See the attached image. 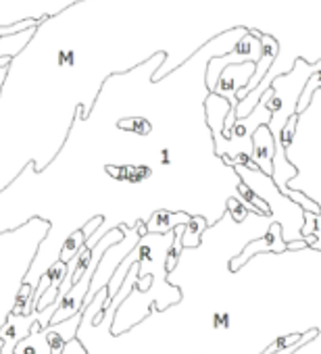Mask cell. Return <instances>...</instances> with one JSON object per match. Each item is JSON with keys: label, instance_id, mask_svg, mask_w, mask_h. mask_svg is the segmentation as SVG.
I'll list each match as a JSON object with an SVG mask.
<instances>
[{"label": "cell", "instance_id": "6da1fadb", "mask_svg": "<svg viewBox=\"0 0 321 354\" xmlns=\"http://www.w3.org/2000/svg\"><path fill=\"white\" fill-rule=\"evenodd\" d=\"M321 69V61H315L313 65H309L306 61L298 59L294 63V69L277 75L271 84V88L263 94L265 98V106L271 111V121H269V129L275 136H279L282 127L286 125V121L296 115V106L300 100V94L309 82V77L313 73H317Z\"/></svg>", "mask_w": 321, "mask_h": 354}, {"label": "cell", "instance_id": "7a4b0ae2", "mask_svg": "<svg viewBox=\"0 0 321 354\" xmlns=\"http://www.w3.org/2000/svg\"><path fill=\"white\" fill-rule=\"evenodd\" d=\"M261 59V32L255 28H248L246 36L223 57H213L207 65V88L213 94L221 73L230 65H240V63H259Z\"/></svg>", "mask_w": 321, "mask_h": 354}, {"label": "cell", "instance_id": "3957f363", "mask_svg": "<svg viewBox=\"0 0 321 354\" xmlns=\"http://www.w3.org/2000/svg\"><path fill=\"white\" fill-rule=\"evenodd\" d=\"M261 252H275V254L288 252V246L284 242V230H282L279 221H273L265 236H261L259 240L248 242L244 246V250L230 261V271H240L253 257H257Z\"/></svg>", "mask_w": 321, "mask_h": 354}, {"label": "cell", "instance_id": "277c9868", "mask_svg": "<svg viewBox=\"0 0 321 354\" xmlns=\"http://www.w3.org/2000/svg\"><path fill=\"white\" fill-rule=\"evenodd\" d=\"M255 69H257V63H240V65H230L223 69L213 94L226 98L234 109L238 106V92L242 88L248 86V82L253 80L255 75Z\"/></svg>", "mask_w": 321, "mask_h": 354}, {"label": "cell", "instance_id": "5b68a950", "mask_svg": "<svg viewBox=\"0 0 321 354\" xmlns=\"http://www.w3.org/2000/svg\"><path fill=\"white\" fill-rule=\"evenodd\" d=\"M277 53H279L277 40H275L273 36H269V34H261V59H259V63H257L255 75H253V80L248 82V86L242 88V90L238 92V96H236L238 102H240L242 98H246V96L263 82V77L267 75V71L271 69V65H273L275 59H277Z\"/></svg>", "mask_w": 321, "mask_h": 354}, {"label": "cell", "instance_id": "8992f818", "mask_svg": "<svg viewBox=\"0 0 321 354\" xmlns=\"http://www.w3.org/2000/svg\"><path fill=\"white\" fill-rule=\"evenodd\" d=\"M273 154H275V140L269 125H261L253 133V160L261 169L263 175L273 173Z\"/></svg>", "mask_w": 321, "mask_h": 354}, {"label": "cell", "instance_id": "52a82bcc", "mask_svg": "<svg viewBox=\"0 0 321 354\" xmlns=\"http://www.w3.org/2000/svg\"><path fill=\"white\" fill-rule=\"evenodd\" d=\"M205 109H207V123L211 127L213 142H219L221 140V133H223L226 117H228L230 109H234V106L226 98H221L217 94H209V98L205 100Z\"/></svg>", "mask_w": 321, "mask_h": 354}, {"label": "cell", "instance_id": "ba28073f", "mask_svg": "<svg viewBox=\"0 0 321 354\" xmlns=\"http://www.w3.org/2000/svg\"><path fill=\"white\" fill-rule=\"evenodd\" d=\"M192 221V215L188 213H172V211H156L152 213L150 219H146V232L150 236L154 234H169L174 232L178 225H188Z\"/></svg>", "mask_w": 321, "mask_h": 354}, {"label": "cell", "instance_id": "9c48e42d", "mask_svg": "<svg viewBox=\"0 0 321 354\" xmlns=\"http://www.w3.org/2000/svg\"><path fill=\"white\" fill-rule=\"evenodd\" d=\"M319 335V329H309V331H304V333H288V335H282V337H277L273 344H269L261 354H275V352H279V350H286V348H290V346H296V344H306V342H311V339H315Z\"/></svg>", "mask_w": 321, "mask_h": 354}, {"label": "cell", "instance_id": "30bf717a", "mask_svg": "<svg viewBox=\"0 0 321 354\" xmlns=\"http://www.w3.org/2000/svg\"><path fill=\"white\" fill-rule=\"evenodd\" d=\"M238 192H240V196L244 198V207L250 211V213H255V215H265V217H269L271 215V209H269V205L255 192V190H250L244 182H240L238 184Z\"/></svg>", "mask_w": 321, "mask_h": 354}, {"label": "cell", "instance_id": "8fae6325", "mask_svg": "<svg viewBox=\"0 0 321 354\" xmlns=\"http://www.w3.org/2000/svg\"><path fill=\"white\" fill-rule=\"evenodd\" d=\"M86 242H88V238H86V234H84L82 230L73 232V234L65 240V244H63V248H61V254H59V261H63L65 265H67L69 261H73V259L80 254V250L86 246Z\"/></svg>", "mask_w": 321, "mask_h": 354}, {"label": "cell", "instance_id": "7c38bea8", "mask_svg": "<svg viewBox=\"0 0 321 354\" xmlns=\"http://www.w3.org/2000/svg\"><path fill=\"white\" fill-rule=\"evenodd\" d=\"M209 227L207 219L203 217H192V221L186 225V232L182 236V246L184 248H196L201 244V236L205 234V230Z\"/></svg>", "mask_w": 321, "mask_h": 354}, {"label": "cell", "instance_id": "4fadbf2b", "mask_svg": "<svg viewBox=\"0 0 321 354\" xmlns=\"http://www.w3.org/2000/svg\"><path fill=\"white\" fill-rule=\"evenodd\" d=\"M288 201H292L294 205H298V207H302V211L304 213H315V215H321V207L315 203V201H311L304 192H300V190H286V194H284Z\"/></svg>", "mask_w": 321, "mask_h": 354}, {"label": "cell", "instance_id": "5bb4252c", "mask_svg": "<svg viewBox=\"0 0 321 354\" xmlns=\"http://www.w3.org/2000/svg\"><path fill=\"white\" fill-rule=\"evenodd\" d=\"M319 88H321V69L309 77V82H306V86H304V90H302V94H300V100H298V106H296V115L302 113V111L309 106L311 96H313Z\"/></svg>", "mask_w": 321, "mask_h": 354}, {"label": "cell", "instance_id": "9a60e30c", "mask_svg": "<svg viewBox=\"0 0 321 354\" xmlns=\"http://www.w3.org/2000/svg\"><path fill=\"white\" fill-rule=\"evenodd\" d=\"M296 125H298V115H292L288 121H286V125L282 127V131H279V140H282V148H284V152L288 154V158H290V150H292V144H294V133H296Z\"/></svg>", "mask_w": 321, "mask_h": 354}, {"label": "cell", "instance_id": "2e32d148", "mask_svg": "<svg viewBox=\"0 0 321 354\" xmlns=\"http://www.w3.org/2000/svg\"><path fill=\"white\" fill-rule=\"evenodd\" d=\"M44 21H34V19H24V21H17L13 26H0V38H7V36H15V34H21L30 28H38L42 26Z\"/></svg>", "mask_w": 321, "mask_h": 354}, {"label": "cell", "instance_id": "e0dca14e", "mask_svg": "<svg viewBox=\"0 0 321 354\" xmlns=\"http://www.w3.org/2000/svg\"><path fill=\"white\" fill-rule=\"evenodd\" d=\"M248 209L244 207L242 201L238 198H228V215L236 221V223H244V219L248 217Z\"/></svg>", "mask_w": 321, "mask_h": 354}, {"label": "cell", "instance_id": "ac0fdd59", "mask_svg": "<svg viewBox=\"0 0 321 354\" xmlns=\"http://www.w3.org/2000/svg\"><path fill=\"white\" fill-rule=\"evenodd\" d=\"M119 127L121 129H129V131H136L140 136H146L150 131V125L148 121L144 119H127V121H119Z\"/></svg>", "mask_w": 321, "mask_h": 354}, {"label": "cell", "instance_id": "d6986e66", "mask_svg": "<svg viewBox=\"0 0 321 354\" xmlns=\"http://www.w3.org/2000/svg\"><path fill=\"white\" fill-rule=\"evenodd\" d=\"M61 354H88V350H86V346L75 337V339H71V342L63 348Z\"/></svg>", "mask_w": 321, "mask_h": 354}, {"label": "cell", "instance_id": "ffe728a7", "mask_svg": "<svg viewBox=\"0 0 321 354\" xmlns=\"http://www.w3.org/2000/svg\"><path fill=\"white\" fill-rule=\"evenodd\" d=\"M211 323H213V327L219 329V331L228 329V327H230V313H215Z\"/></svg>", "mask_w": 321, "mask_h": 354}, {"label": "cell", "instance_id": "44dd1931", "mask_svg": "<svg viewBox=\"0 0 321 354\" xmlns=\"http://www.w3.org/2000/svg\"><path fill=\"white\" fill-rule=\"evenodd\" d=\"M288 250H306V242L304 240H292V242H286Z\"/></svg>", "mask_w": 321, "mask_h": 354}, {"label": "cell", "instance_id": "7402d4cb", "mask_svg": "<svg viewBox=\"0 0 321 354\" xmlns=\"http://www.w3.org/2000/svg\"><path fill=\"white\" fill-rule=\"evenodd\" d=\"M304 344H296V346H290V348H286V350H279V352H275V354H292V352H296L298 348H302Z\"/></svg>", "mask_w": 321, "mask_h": 354}, {"label": "cell", "instance_id": "603a6c76", "mask_svg": "<svg viewBox=\"0 0 321 354\" xmlns=\"http://www.w3.org/2000/svg\"><path fill=\"white\" fill-rule=\"evenodd\" d=\"M11 63V57H0V69H7Z\"/></svg>", "mask_w": 321, "mask_h": 354}]
</instances>
